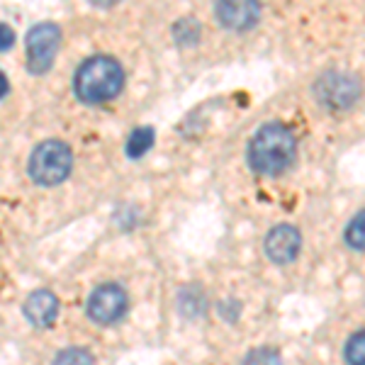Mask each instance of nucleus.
<instances>
[{"label":"nucleus","mask_w":365,"mask_h":365,"mask_svg":"<svg viewBox=\"0 0 365 365\" xmlns=\"http://www.w3.org/2000/svg\"><path fill=\"white\" fill-rule=\"evenodd\" d=\"M297 137L282 122H266L246 146V163L258 175H280L295 163Z\"/></svg>","instance_id":"f257e3e1"},{"label":"nucleus","mask_w":365,"mask_h":365,"mask_svg":"<svg viewBox=\"0 0 365 365\" xmlns=\"http://www.w3.org/2000/svg\"><path fill=\"white\" fill-rule=\"evenodd\" d=\"M125 88V68L113 56H91L76 68L73 93L86 105H103L115 100Z\"/></svg>","instance_id":"f03ea898"},{"label":"nucleus","mask_w":365,"mask_h":365,"mask_svg":"<svg viewBox=\"0 0 365 365\" xmlns=\"http://www.w3.org/2000/svg\"><path fill=\"white\" fill-rule=\"evenodd\" d=\"M71 168H73V151L58 139H46L37 144L27 161V175L44 187L63 182L71 175Z\"/></svg>","instance_id":"7ed1b4c3"},{"label":"nucleus","mask_w":365,"mask_h":365,"mask_svg":"<svg viewBox=\"0 0 365 365\" xmlns=\"http://www.w3.org/2000/svg\"><path fill=\"white\" fill-rule=\"evenodd\" d=\"M312 96L322 108L341 113V110H351L363 98V83L356 73L349 71H324L319 78L312 86Z\"/></svg>","instance_id":"20e7f679"},{"label":"nucleus","mask_w":365,"mask_h":365,"mask_svg":"<svg viewBox=\"0 0 365 365\" xmlns=\"http://www.w3.org/2000/svg\"><path fill=\"white\" fill-rule=\"evenodd\" d=\"M61 46V29L54 22H37L27 32V71L42 76L54 66L56 51Z\"/></svg>","instance_id":"39448f33"},{"label":"nucleus","mask_w":365,"mask_h":365,"mask_svg":"<svg viewBox=\"0 0 365 365\" xmlns=\"http://www.w3.org/2000/svg\"><path fill=\"white\" fill-rule=\"evenodd\" d=\"M127 309H129L127 290L122 285H117V282H103V285H98L96 290L88 295V302H86L88 319L103 324V327L117 324L127 314Z\"/></svg>","instance_id":"423d86ee"},{"label":"nucleus","mask_w":365,"mask_h":365,"mask_svg":"<svg viewBox=\"0 0 365 365\" xmlns=\"http://www.w3.org/2000/svg\"><path fill=\"white\" fill-rule=\"evenodd\" d=\"M299 249H302V234L292 225L273 227L263 239V253L268 256L270 263H278V266L295 261Z\"/></svg>","instance_id":"0eeeda50"},{"label":"nucleus","mask_w":365,"mask_h":365,"mask_svg":"<svg viewBox=\"0 0 365 365\" xmlns=\"http://www.w3.org/2000/svg\"><path fill=\"white\" fill-rule=\"evenodd\" d=\"M215 17L222 27L234 29V32H244L251 29L261 17V5L258 3H217L215 5Z\"/></svg>","instance_id":"6e6552de"},{"label":"nucleus","mask_w":365,"mask_h":365,"mask_svg":"<svg viewBox=\"0 0 365 365\" xmlns=\"http://www.w3.org/2000/svg\"><path fill=\"white\" fill-rule=\"evenodd\" d=\"M22 314L34 327H51L58 317V299L51 290H34L22 304Z\"/></svg>","instance_id":"1a4fd4ad"},{"label":"nucleus","mask_w":365,"mask_h":365,"mask_svg":"<svg viewBox=\"0 0 365 365\" xmlns=\"http://www.w3.org/2000/svg\"><path fill=\"white\" fill-rule=\"evenodd\" d=\"M154 129L151 127H137L132 134L127 137V144H125V154L132 158V161H137V158H141L146 154V151L154 146Z\"/></svg>","instance_id":"9d476101"},{"label":"nucleus","mask_w":365,"mask_h":365,"mask_svg":"<svg viewBox=\"0 0 365 365\" xmlns=\"http://www.w3.org/2000/svg\"><path fill=\"white\" fill-rule=\"evenodd\" d=\"M344 241L353 251H365V210L351 217V222L344 229Z\"/></svg>","instance_id":"9b49d317"},{"label":"nucleus","mask_w":365,"mask_h":365,"mask_svg":"<svg viewBox=\"0 0 365 365\" xmlns=\"http://www.w3.org/2000/svg\"><path fill=\"white\" fill-rule=\"evenodd\" d=\"M173 37L178 44H197L200 39V22L195 17H180L178 22L173 25Z\"/></svg>","instance_id":"f8f14e48"},{"label":"nucleus","mask_w":365,"mask_h":365,"mask_svg":"<svg viewBox=\"0 0 365 365\" xmlns=\"http://www.w3.org/2000/svg\"><path fill=\"white\" fill-rule=\"evenodd\" d=\"M344 361L349 365H365V329L351 334L344 344Z\"/></svg>","instance_id":"ddd939ff"},{"label":"nucleus","mask_w":365,"mask_h":365,"mask_svg":"<svg viewBox=\"0 0 365 365\" xmlns=\"http://www.w3.org/2000/svg\"><path fill=\"white\" fill-rule=\"evenodd\" d=\"M51 365H96V363H93L91 351L81 349V346H71V349L58 351Z\"/></svg>","instance_id":"4468645a"},{"label":"nucleus","mask_w":365,"mask_h":365,"mask_svg":"<svg viewBox=\"0 0 365 365\" xmlns=\"http://www.w3.org/2000/svg\"><path fill=\"white\" fill-rule=\"evenodd\" d=\"M241 365H282L280 353L275 349H253L246 353Z\"/></svg>","instance_id":"2eb2a0df"},{"label":"nucleus","mask_w":365,"mask_h":365,"mask_svg":"<svg viewBox=\"0 0 365 365\" xmlns=\"http://www.w3.org/2000/svg\"><path fill=\"white\" fill-rule=\"evenodd\" d=\"M13 46V37H8V25H3V49Z\"/></svg>","instance_id":"dca6fc26"}]
</instances>
